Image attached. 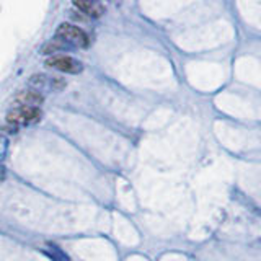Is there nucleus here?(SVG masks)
Segmentation results:
<instances>
[{
    "label": "nucleus",
    "instance_id": "obj_4",
    "mask_svg": "<svg viewBox=\"0 0 261 261\" xmlns=\"http://www.w3.org/2000/svg\"><path fill=\"white\" fill-rule=\"evenodd\" d=\"M28 84L31 85L33 90H36V92H59L65 87V80L61 79V77H49L46 73H36V75H33Z\"/></svg>",
    "mask_w": 261,
    "mask_h": 261
},
{
    "label": "nucleus",
    "instance_id": "obj_6",
    "mask_svg": "<svg viewBox=\"0 0 261 261\" xmlns=\"http://www.w3.org/2000/svg\"><path fill=\"white\" fill-rule=\"evenodd\" d=\"M73 5L90 16H100L103 13V5L96 0H72Z\"/></svg>",
    "mask_w": 261,
    "mask_h": 261
},
{
    "label": "nucleus",
    "instance_id": "obj_5",
    "mask_svg": "<svg viewBox=\"0 0 261 261\" xmlns=\"http://www.w3.org/2000/svg\"><path fill=\"white\" fill-rule=\"evenodd\" d=\"M43 101H44L43 93H39L33 88L24 90V92L15 96V105L18 106H39Z\"/></svg>",
    "mask_w": 261,
    "mask_h": 261
},
{
    "label": "nucleus",
    "instance_id": "obj_3",
    "mask_svg": "<svg viewBox=\"0 0 261 261\" xmlns=\"http://www.w3.org/2000/svg\"><path fill=\"white\" fill-rule=\"evenodd\" d=\"M46 65L59 72L70 73V75H77V73L84 70V64L70 56H53L46 61Z\"/></svg>",
    "mask_w": 261,
    "mask_h": 261
},
{
    "label": "nucleus",
    "instance_id": "obj_7",
    "mask_svg": "<svg viewBox=\"0 0 261 261\" xmlns=\"http://www.w3.org/2000/svg\"><path fill=\"white\" fill-rule=\"evenodd\" d=\"M67 49H73L70 44H67L65 41H62L61 38H54L51 41H47V43L43 46V49H41V53L44 54H54V53H59V51H67Z\"/></svg>",
    "mask_w": 261,
    "mask_h": 261
},
{
    "label": "nucleus",
    "instance_id": "obj_9",
    "mask_svg": "<svg viewBox=\"0 0 261 261\" xmlns=\"http://www.w3.org/2000/svg\"><path fill=\"white\" fill-rule=\"evenodd\" d=\"M5 149H7V141L5 137H0V159L5 155Z\"/></svg>",
    "mask_w": 261,
    "mask_h": 261
},
{
    "label": "nucleus",
    "instance_id": "obj_8",
    "mask_svg": "<svg viewBox=\"0 0 261 261\" xmlns=\"http://www.w3.org/2000/svg\"><path fill=\"white\" fill-rule=\"evenodd\" d=\"M51 258L54 259V261H70L67 256L64 255V253L57 248V247H53V255H51Z\"/></svg>",
    "mask_w": 261,
    "mask_h": 261
},
{
    "label": "nucleus",
    "instance_id": "obj_2",
    "mask_svg": "<svg viewBox=\"0 0 261 261\" xmlns=\"http://www.w3.org/2000/svg\"><path fill=\"white\" fill-rule=\"evenodd\" d=\"M41 118L39 106H18L7 114V121L12 126H30L38 122Z\"/></svg>",
    "mask_w": 261,
    "mask_h": 261
},
{
    "label": "nucleus",
    "instance_id": "obj_10",
    "mask_svg": "<svg viewBox=\"0 0 261 261\" xmlns=\"http://www.w3.org/2000/svg\"><path fill=\"white\" fill-rule=\"evenodd\" d=\"M4 178H5V171H4L2 168H0V181H2Z\"/></svg>",
    "mask_w": 261,
    "mask_h": 261
},
{
    "label": "nucleus",
    "instance_id": "obj_1",
    "mask_svg": "<svg viewBox=\"0 0 261 261\" xmlns=\"http://www.w3.org/2000/svg\"><path fill=\"white\" fill-rule=\"evenodd\" d=\"M56 36L61 38L62 41H65L67 44H70L72 47H82V49H87L90 44V39L87 33L75 27L72 23H62L59 28L56 31Z\"/></svg>",
    "mask_w": 261,
    "mask_h": 261
}]
</instances>
